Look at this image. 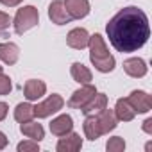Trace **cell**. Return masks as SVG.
I'll list each match as a JSON object with an SVG mask.
<instances>
[{
  "label": "cell",
  "instance_id": "cell-11",
  "mask_svg": "<svg viewBox=\"0 0 152 152\" xmlns=\"http://www.w3.org/2000/svg\"><path fill=\"white\" fill-rule=\"evenodd\" d=\"M64 7L72 20H81L90 15V2L88 0H64Z\"/></svg>",
  "mask_w": 152,
  "mask_h": 152
},
{
  "label": "cell",
  "instance_id": "cell-21",
  "mask_svg": "<svg viewBox=\"0 0 152 152\" xmlns=\"http://www.w3.org/2000/svg\"><path fill=\"white\" fill-rule=\"evenodd\" d=\"M34 118V106L29 104V102H20L16 107H15V120L18 124H23V122H29Z\"/></svg>",
  "mask_w": 152,
  "mask_h": 152
},
{
  "label": "cell",
  "instance_id": "cell-20",
  "mask_svg": "<svg viewBox=\"0 0 152 152\" xmlns=\"http://www.w3.org/2000/svg\"><path fill=\"white\" fill-rule=\"evenodd\" d=\"M83 129H84V136L90 141H95V140H99L102 136L100 125H99V120H97V115H86V120L83 124Z\"/></svg>",
  "mask_w": 152,
  "mask_h": 152
},
{
  "label": "cell",
  "instance_id": "cell-3",
  "mask_svg": "<svg viewBox=\"0 0 152 152\" xmlns=\"http://www.w3.org/2000/svg\"><path fill=\"white\" fill-rule=\"evenodd\" d=\"M39 23V11L34 6H23L16 11L13 18V27L16 34H23Z\"/></svg>",
  "mask_w": 152,
  "mask_h": 152
},
{
  "label": "cell",
  "instance_id": "cell-10",
  "mask_svg": "<svg viewBox=\"0 0 152 152\" xmlns=\"http://www.w3.org/2000/svg\"><path fill=\"white\" fill-rule=\"evenodd\" d=\"M88 41H90V34L86 29L83 27H77V29H72L66 36V45L70 48H75V50H83L88 47Z\"/></svg>",
  "mask_w": 152,
  "mask_h": 152
},
{
  "label": "cell",
  "instance_id": "cell-2",
  "mask_svg": "<svg viewBox=\"0 0 152 152\" xmlns=\"http://www.w3.org/2000/svg\"><path fill=\"white\" fill-rule=\"evenodd\" d=\"M88 47H90V61L91 64L100 72V73H109L115 70V57L109 54L107 50V45L104 41V38L97 32L93 36H90V41H88Z\"/></svg>",
  "mask_w": 152,
  "mask_h": 152
},
{
  "label": "cell",
  "instance_id": "cell-18",
  "mask_svg": "<svg viewBox=\"0 0 152 152\" xmlns=\"http://www.w3.org/2000/svg\"><path fill=\"white\" fill-rule=\"evenodd\" d=\"M113 111H115V116H116L120 122H131V120H134V116H136V111H134L132 106L127 102V99H118Z\"/></svg>",
  "mask_w": 152,
  "mask_h": 152
},
{
  "label": "cell",
  "instance_id": "cell-19",
  "mask_svg": "<svg viewBox=\"0 0 152 152\" xmlns=\"http://www.w3.org/2000/svg\"><path fill=\"white\" fill-rule=\"evenodd\" d=\"M104 107H107V95H106V93H95V95L91 97V100H90L84 107H81V111H83L84 115H97V113L102 111Z\"/></svg>",
  "mask_w": 152,
  "mask_h": 152
},
{
  "label": "cell",
  "instance_id": "cell-17",
  "mask_svg": "<svg viewBox=\"0 0 152 152\" xmlns=\"http://www.w3.org/2000/svg\"><path fill=\"white\" fill-rule=\"evenodd\" d=\"M70 73H72V79H73L75 83H79V84H88V83L93 81V75H91L90 68L84 66V64L79 63V61L73 63V64L70 66Z\"/></svg>",
  "mask_w": 152,
  "mask_h": 152
},
{
  "label": "cell",
  "instance_id": "cell-27",
  "mask_svg": "<svg viewBox=\"0 0 152 152\" xmlns=\"http://www.w3.org/2000/svg\"><path fill=\"white\" fill-rule=\"evenodd\" d=\"M141 129H143V131H145L147 134H150V136H152V118H147V120L143 122Z\"/></svg>",
  "mask_w": 152,
  "mask_h": 152
},
{
  "label": "cell",
  "instance_id": "cell-6",
  "mask_svg": "<svg viewBox=\"0 0 152 152\" xmlns=\"http://www.w3.org/2000/svg\"><path fill=\"white\" fill-rule=\"evenodd\" d=\"M127 102L132 106V109L140 115H145L152 109V97L143 91V90H134L129 97H127Z\"/></svg>",
  "mask_w": 152,
  "mask_h": 152
},
{
  "label": "cell",
  "instance_id": "cell-24",
  "mask_svg": "<svg viewBox=\"0 0 152 152\" xmlns=\"http://www.w3.org/2000/svg\"><path fill=\"white\" fill-rule=\"evenodd\" d=\"M11 90H13V83H11V79L7 77L4 72H0V95L6 97V95L11 93Z\"/></svg>",
  "mask_w": 152,
  "mask_h": 152
},
{
  "label": "cell",
  "instance_id": "cell-29",
  "mask_svg": "<svg viewBox=\"0 0 152 152\" xmlns=\"http://www.w3.org/2000/svg\"><path fill=\"white\" fill-rule=\"evenodd\" d=\"M7 143H9V140H7V136L0 131V150H4L6 147H7Z\"/></svg>",
  "mask_w": 152,
  "mask_h": 152
},
{
  "label": "cell",
  "instance_id": "cell-25",
  "mask_svg": "<svg viewBox=\"0 0 152 152\" xmlns=\"http://www.w3.org/2000/svg\"><path fill=\"white\" fill-rule=\"evenodd\" d=\"M11 23H13L11 16L7 13H4V11H0V34H6V31L9 29Z\"/></svg>",
  "mask_w": 152,
  "mask_h": 152
},
{
  "label": "cell",
  "instance_id": "cell-7",
  "mask_svg": "<svg viewBox=\"0 0 152 152\" xmlns=\"http://www.w3.org/2000/svg\"><path fill=\"white\" fill-rule=\"evenodd\" d=\"M81 148H83V138L73 131H70L64 136H59V141L56 145L57 152H77Z\"/></svg>",
  "mask_w": 152,
  "mask_h": 152
},
{
  "label": "cell",
  "instance_id": "cell-8",
  "mask_svg": "<svg viewBox=\"0 0 152 152\" xmlns=\"http://www.w3.org/2000/svg\"><path fill=\"white\" fill-rule=\"evenodd\" d=\"M124 72L129 75V77L141 79V77H145V75H147L148 66H147V63L141 57H129V59L124 61Z\"/></svg>",
  "mask_w": 152,
  "mask_h": 152
},
{
  "label": "cell",
  "instance_id": "cell-12",
  "mask_svg": "<svg viewBox=\"0 0 152 152\" xmlns=\"http://www.w3.org/2000/svg\"><path fill=\"white\" fill-rule=\"evenodd\" d=\"M47 93V84L39 79H29L23 86V95L29 102L32 100H39L43 95Z\"/></svg>",
  "mask_w": 152,
  "mask_h": 152
},
{
  "label": "cell",
  "instance_id": "cell-14",
  "mask_svg": "<svg viewBox=\"0 0 152 152\" xmlns=\"http://www.w3.org/2000/svg\"><path fill=\"white\" fill-rule=\"evenodd\" d=\"M50 132L54 136H64L70 131H73V120L70 115H59L50 122Z\"/></svg>",
  "mask_w": 152,
  "mask_h": 152
},
{
  "label": "cell",
  "instance_id": "cell-28",
  "mask_svg": "<svg viewBox=\"0 0 152 152\" xmlns=\"http://www.w3.org/2000/svg\"><path fill=\"white\" fill-rule=\"evenodd\" d=\"M22 0H0V4H4L6 7H16Z\"/></svg>",
  "mask_w": 152,
  "mask_h": 152
},
{
  "label": "cell",
  "instance_id": "cell-4",
  "mask_svg": "<svg viewBox=\"0 0 152 152\" xmlns=\"http://www.w3.org/2000/svg\"><path fill=\"white\" fill-rule=\"evenodd\" d=\"M63 107H64V99L61 95H57V93H52L43 102H39V104L34 106V116H38V118H48V116L59 113Z\"/></svg>",
  "mask_w": 152,
  "mask_h": 152
},
{
  "label": "cell",
  "instance_id": "cell-5",
  "mask_svg": "<svg viewBox=\"0 0 152 152\" xmlns=\"http://www.w3.org/2000/svg\"><path fill=\"white\" fill-rule=\"evenodd\" d=\"M95 93H97V88H95L91 83L81 84V88L75 90V91L72 93V97L68 99V106L73 107V109H81V107H84V106L91 100V97H93Z\"/></svg>",
  "mask_w": 152,
  "mask_h": 152
},
{
  "label": "cell",
  "instance_id": "cell-16",
  "mask_svg": "<svg viewBox=\"0 0 152 152\" xmlns=\"http://www.w3.org/2000/svg\"><path fill=\"white\" fill-rule=\"evenodd\" d=\"M20 131H22L23 136H27L29 140H34V141H41V140L45 138V129H43V125L38 124V122H32V120L20 124Z\"/></svg>",
  "mask_w": 152,
  "mask_h": 152
},
{
  "label": "cell",
  "instance_id": "cell-23",
  "mask_svg": "<svg viewBox=\"0 0 152 152\" xmlns=\"http://www.w3.org/2000/svg\"><path fill=\"white\" fill-rule=\"evenodd\" d=\"M16 148H18V152H39V141H34V140L20 141Z\"/></svg>",
  "mask_w": 152,
  "mask_h": 152
},
{
  "label": "cell",
  "instance_id": "cell-15",
  "mask_svg": "<svg viewBox=\"0 0 152 152\" xmlns=\"http://www.w3.org/2000/svg\"><path fill=\"white\" fill-rule=\"evenodd\" d=\"M20 57V48L16 43L13 41H6V43H0V59H2V63L6 64H16Z\"/></svg>",
  "mask_w": 152,
  "mask_h": 152
},
{
  "label": "cell",
  "instance_id": "cell-22",
  "mask_svg": "<svg viewBox=\"0 0 152 152\" xmlns=\"http://www.w3.org/2000/svg\"><path fill=\"white\" fill-rule=\"evenodd\" d=\"M106 148H107V152H124L125 150V140L122 136L109 138V141L106 143Z\"/></svg>",
  "mask_w": 152,
  "mask_h": 152
},
{
  "label": "cell",
  "instance_id": "cell-1",
  "mask_svg": "<svg viewBox=\"0 0 152 152\" xmlns=\"http://www.w3.org/2000/svg\"><path fill=\"white\" fill-rule=\"evenodd\" d=\"M109 43L116 52L129 54L141 48L150 38L148 18L143 9L129 6L120 9L106 25Z\"/></svg>",
  "mask_w": 152,
  "mask_h": 152
},
{
  "label": "cell",
  "instance_id": "cell-9",
  "mask_svg": "<svg viewBox=\"0 0 152 152\" xmlns=\"http://www.w3.org/2000/svg\"><path fill=\"white\" fill-rule=\"evenodd\" d=\"M48 18L56 25H64V23L72 22V16L68 15V11H66V7H64V4L61 0H54V2L48 6Z\"/></svg>",
  "mask_w": 152,
  "mask_h": 152
},
{
  "label": "cell",
  "instance_id": "cell-13",
  "mask_svg": "<svg viewBox=\"0 0 152 152\" xmlns=\"http://www.w3.org/2000/svg\"><path fill=\"white\" fill-rule=\"evenodd\" d=\"M97 120H99V125H100V132L102 134H109L118 125V118L115 116V111L113 109H107V107H104L102 111L97 113Z\"/></svg>",
  "mask_w": 152,
  "mask_h": 152
},
{
  "label": "cell",
  "instance_id": "cell-30",
  "mask_svg": "<svg viewBox=\"0 0 152 152\" xmlns=\"http://www.w3.org/2000/svg\"><path fill=\"white\" fill-rule=\"evenodd\" d=\"M0 72H4V66H2V64H0Z\"/></svg>",
  "mask_w": 152,
  "mask_h": 152
},
{
  "label": "cell",
  "instance_id": "cell-26",
  "mask_svg": "<svg viewBox=\"0 0 152 152\" xmlns=\"http://www.w3.org/2000/svg\"><path fill=\"white\" fill-rule=\"evenodd\" d=\"M7 113H9V106L6 102H0V122L7 116Z\"/></svg>",
  "mask_w": 152,
  "mask_h": 152
}]
</instances>
